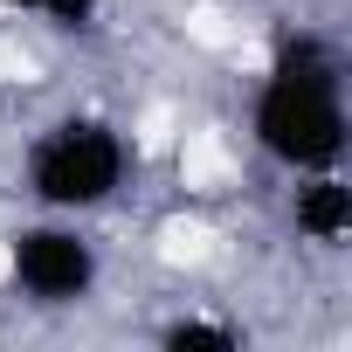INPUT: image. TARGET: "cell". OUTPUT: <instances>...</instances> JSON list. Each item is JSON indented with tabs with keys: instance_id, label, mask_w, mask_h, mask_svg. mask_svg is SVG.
Returning <instances> with one entry per match:
<instances>
[{
	"instance_id": "obj_1",
	"label": "cell",
	"mask_w": 352,
	"mask_h": 352,
	"mask_svg": "<svg viewBox=\"0 0 352 352\" xmlns=\"http://www.w3.org/2000/svg\"><path fill=\"white\" fill-rule=\"evenodd\" d=\"M249 131L283 173H331L345 159V63L324 35H283L263 69Z\"/></svg>"
},
{
	"instance_id": "obj_2",
	"label": "cell",
	"mask_w": 352,
	"mask_h": 352,
	"mask_svg": "<svg viewBox=\"0 0 352 352\" xmlns=\"http://www.w3.org/2000/svg\"><path fill=\"white\" fill-rule=\"evenodd\" d=\"M124 180H131V138L97 111H69V118L42 124L28 159H21V187L42 214L83 221V214L111 208Z\"/></svg>"
},
{
	"instance_id": "obj_3",
	"label": "cell",
	"mask_w": 352,
	"mask_h": 352,
	"mask_svg": "<svg viewBox=\"0 0 352 352\" xmlns=\"http://www.w3.org/2000/svg\"><path fill=\"white\" fill-rule=\"evenodd\" d=\"M8 276H14V290L28 304L76 311V304H90V290L104 276V256L76 228V214H42V221H28V228L8 235Z\"/></svg>"
},
{
	"instance_id": "obj_4",
	"label": "cell",
	"mask_w": 352,
	"mask_h": 352,
	"mask_svg": "<svg viewBox=\"0 0 352 352\" xmlns=\"http://www.w3.org/2000/svg\"><path fill=\"white\" fill-rule=\"evenodd\" d=\"M290 221H297L304 242H324V249H338V242L352 235V187L338 180V166H331V173H297Z\"/></svg>"
},
{
	"instance_id": "obj_5",
	"label": "cell",
	"mask_w": 352,
	"mask_h": 352,
	"mask_svg": "<svg viewBox=\"0 0 352 352\" xmlns=\"http://www.w3.org/2000/svg\"><path fill=\"white\" fill-rule=\"evenodd\" d=\"M159 345L166 352H242L249 338L221 318H173V324H159Z\"/></svg>"
},
{
	"instance_id": "obj_6",
	"label": "cell",
	"mask_w": 352,
	"mask_h": 352,
	"mask_svg": "<svg viewBox=\"0 0 352 352\" xmlns=\"http://www.w3.org/2000/svg\"><path fill=\"white\" fill-rule=\"evenodd\" d=\"M28 14H42V21H56V28H69V35H76V28H90V21L104 14V0H35Z\"/></svg>"
},
{
	"instance_id": "obj_7",
	"label": "cell",
	"mask_w": 352,
	"mask_h": 352,
	"mask_svg": "<svg viewBox=\"0 0 352 352\" xmlns=\"http://www.w3.org/2000/svg\"><path fill=\"white\" fill-rule=\"evenodd\" d=\"M0 8H21V14H28V8H35V0H0Z\"/></svg>"
}]
</instances>
